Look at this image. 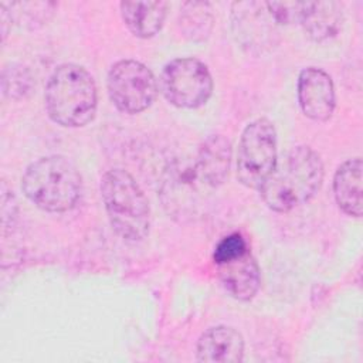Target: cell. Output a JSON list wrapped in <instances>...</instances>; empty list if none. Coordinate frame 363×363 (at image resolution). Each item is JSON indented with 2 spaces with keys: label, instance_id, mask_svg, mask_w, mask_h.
<instances>
[{
  "label": "cell",
  "instance_id": "6da1fadb",
  "mask_svg": "<svg viewBox=\"0 0 363 363\" xmlns=\"http://www.w3.org/2000/svg\"><path fill=\"white\" fill-rule=\"evenodd\" d=\"M323 163L311 146L294 147L259 187V194L272 211L288 213L309 201L323 182Z\"/></svg>",
  "mask_w": 363,
  "mask_h": 363
},
{
  "label": "cell",
  "instance_id": "7a4b0ae2",
  "mask_svg": "<svg viewBox=\"0 0 363 363\" xmlns=\"http://www.w3.org/2000/svg\"><path fill=\"white\" fill-rule=\"evenodd\" d=\"M44 105L50 119L57 125L85 126L94 119L98 106L94 77L74 62L55 67L45 84Z\"/></svg>",
  "mask_w": 363,
  "mask_h": 363
},
{
  "label": "cell",
  "instance_id": "3957f363",
  "mask_svg": "<svg viewBox=\"0 0 363 363\" xmlns=\"http://www.w3.org/2000/svg\"><path fill=\"white\" fill-rule=\"evenodd\" d=\"M21 189L38 208L48 213H64L78 203L82 179L68 157L50 155L27 166L21 177Z\"/></svg>",
  "mask_w": 363,
  "mask_h": 363
},
{
  "label": "cell",
  "instance_id": "277c9868",
  "mask_svg": "<svg viewBox=\"0 0 363 363\" xmlns=\"http://www.w3.org/2000/svg\"><path fill=\"white\" fill-rule=\"evenodd\" d=\"M99 190L115 233L128 241L143 240L150 228V207L132 174L111 169L101 177Z\"/></svg>",
  "mask_w": 363,
  "mask_h": 363
},
{
  "label": "cell",
  "instance_id": "5b68a950",
  "mask_svg": "<svg viewBox=\"0 0 363 363\" xmlns=\"http://www.w3.org/2000/svg\"><path fill=\"white\" fill-rule=\"evenodd\" d=\"M278 162L277 130L267 118L251 121L242 130L235 159L237 179L248 189L259 190Z\"/></svg>",
  "mask_w": 363,
  "mask_h": 363
},
{
  "label": "cell",
  "instance_id": "8992f818",
  "mask_svg": "<svg viewBox=\"0 0 363 363\" xmlns=\"http://www.w3.org/2000/svg\"><path fill=\"white\" fill-rule=\"evenodd\" d=\"M159 88L172 105L194 109L204 105L211 96L213 78L204 62L194 57H182L163 67Z\"/></svg>",
  "mask_w": 363,
  "mask_h": 363
},
{
  "label": "cell",
  "instance_id": "52a82bcc",
  "mask_svg": "<svg viewBox=\"0 0 363 363\" xmlns=\"http://www.w3.org/2000/svg\"><path fill=\"white\" fill-rule=\"evenodd\" d=\"M106 86L116 109L130 115L147 109L157 95L153 72L136 60L116 61L108 72Z\"/></svg>",
  "mask_w": 363,
  "mask_h": 363
},
{
  "label": "cell",
  "instance_id": "ba28073f",
  "mask_svg": "<svg viewBox=\"0 0 363 363\" xmlns=\"http://www.w3.org/2000/svg\"><path fill=\"white\" fill-rule=\"evenodd\" d=\"M231 28L240 47L255 55L272 50L278 43V24L265 3H233Z\"/></svg>",
  "mask_w": 363,
  "mask_h": 363
},
{
  "label": "cell",
  "instance_id": "9c48e42d",
  "mask_svg": "<svg viewBox=\"0 0 363 363\" xmlns=\"http://www.w3.org/2000/svg\"><path fill=\"white\" fill-rule=\"evenodd\" d=\"M298 102L312 121H328L336 106L335 85L332 77L318 67H306L299 72L296 85Z\"/></svg>",
  "mask_w": 363,
  "mask_h": 363
},
{
  "label": "cell",
  "instance_id": "30bf717a",
  "mask_svg": "<svg viewBox=\"0 0 363 363\" xmlns=\"http://www.w3.org/2000/svg\"><path fill=\"white\" fill-rule=\"evenodd\" d=\"M218 279L225 292L238 301H250L255 296L261 285V271L251 251L217 264Z\"/></svg>",
  "mask_w": 363,
  "mask_h": 363
},
{
  "label": "cell",
  "instance_id": "8fae6325",
  "mask_svg": "<svg viewBox=\"0 0 363 363\" xmlns=\"http://www.w3.org/2000/svg\"><path fill=\"white\" fill-rule=\"evenodd\" d=\"M244 357L242 335L225 325L208 328L196 346V359L203 363H235Z\"/></svg>",
  "mask_w": 363,
  "mask_h": 363
},
{
  "label": "cell",
  "instance_id": "7c38bea8",
  "mask_svg": "<svg viewBox=\"0 0 363 363\" xmlns=\"http://www.w3.org/2000/svg\"><path fill=\"white\" fill-rule=\"evenodd\" d=\"M231 156V145L223 135H210L199 146L193 160L197 172L213 190L218 189L225 182Z\"/></svg>",
  "mask_w": 363,
  "mask_h": 363
},
{
  "label": "cell",
  "instance_id": "4fadbf2b",
  "mask_svg": "<svg viewBox=\"0 0 363 363\" xmlns=\"http://www.w3.org/2000/svg\"><path fill=\"white\" fill-rule=\"evenodd\" d=\"M362 159L353 157L343 162L333 176V194L342 211L360 217L362 201Z\"/></svg>",
  "mask_w": 363,
  "mask_h": 363
},
{
  "label": "cell",
  "instance_id": "5bb4252c",
  "mask_svg": "<svg viewBox=\"0 0 363 363\" xmlns=\"http://www.w3.org/2000/svg\"><path fill=\"white\" fill-rule=\"evenodd\" d=\"M119 9L125 26L139 38H150L157 34L167 14V3L159 0L122 1Z\"/></svg>",
  "mask_w": 363,
  "mask_h": 363
},
{
  "label": "cell",
  "instance_id": "9a60e30c",
  "mask_svg": "<svg viewBox=\"0 0 363 363\" xmlns=\"http://www.w3.org/2000/svg\"><path fill=\"white\" fill-rule=\"evenodd\" d=\"M343 24V6L339 1H311L301 26L315 41H325L336 35Z\"/></svg>",
  "mask_w": 363,
  "mask_h": 363
},
{
  "label": "cell",
  "instance_id": "2e32d148",
  "mask_svg": "<svg viewBox=\"0 0 363 363\" xmlns=\"http://www.w3.org/2000/svg\"><path fill=\"white\" fill-rule=\"evenodd\" d=\"M211 4L207 1H186L180 6L179 24L184 35L193 41L206 40L213 28Z\"/></svg>",
  "mask_w": 363,
  "mask_h": 363
},
{
  "label": "cell",
  "instance_id": "e0dca14e",
  "mask_svg": "<svg viewBox=\"0 0 363 363\" xmlns=\"http://www.w3.org/2000/svg\"><path fill=\"white\" fill-rule=\"evenodd\" d=\"M6 6L10 11L11 20L28 28L43 26L55 9V3L50 1H17L6 3Z\"/></svg>",
  "mask_w": 363,
  "mask_h": 363
},
{
  "label": "cell",
  "instance_id": "ac0fdd59",
  "mask_svg": "<svg viewBox=\"0 0 363 363\" xmlns=\"http://www.w3.org/2000/svg\"><path fill=\"white\" fill-rule=\"evenodd\" d=\"M33 75L30 69L21 64H10L4 67L1 77L3 94L10 99H21L31 92Z\"/></svg>",
  "mask_w": 363,
  "mask_h": 363
},
{
  "label": "cell",
  "instance_id": "d6986e66",
  "mask_svg": "<svg viewBox=\"0 0 363 363\" xmlns=\"http://www.w3.org/2000/svg\"><path fill=\"white\" fill-rule=\"evenodd\" d=\"M265 4L278 26H288L295 23L301 24L311 1H268Z\"/></svg>",
  "mask_w": 363,
  "mask_h": 363
},
{
  "label": "cell",
  "instance_id": "ffe728a7",
  "mask_svg": "<svg viewBox=\"0 0 363 363\" xmlns=\"http://www.w3.org/2000/svg\"><path fill=\"white\" fill-rule=\"evenodd\" d=\"M245 251H248V245L245 238L238 234V233H233L225 235L214 248L213 252V259L217 264H223L227 262L230 259H234L240 255H242Z\"/></svg>",
  "mask_w": 363,
  "mask_h": 363
}]
</instances>
